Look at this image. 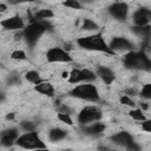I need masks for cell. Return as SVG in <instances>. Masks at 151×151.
<instances>
[{"mask_svg": "<svg viewBox=\"0 0 151 151\" xmlns=\"http://www.w3.org/2000/svg\"><path fill=\"white\" fill-rule=\"evenodd\" d=\"M77 44H78L79 47H81L84 50H87V51L105 53V54H110V55L116 54L110 48L109 42L105 40L101 32H96V33L90 34V35L80 37V38L77 39Z\"/></svg>", "mask_w": 151, "mask_h": 151, "instance_id": "1", "label": "cell"}, {"mask_svg": "<svg viewBox=\"0 0 151 151\" xmlns=\"http://www.w3.org/2000/svg\"><path fill=\"white\" fill-rule=\"evenodd\" d=\"M123 65L131 71H151V58L144 50H133L124 54Z\"/></svg>", "mask_w": 151, "mask_h": 151, "instance_id": "2", "label": "cell"}, {"mask_svg": "<svg viewBox=\"0 0 151 151\" xmlns=\"http://www.w3.org/2000/svg\"><path fill=\"white\" fill-rule=\"evenodd\" d=\"M52 31V24L48 20L42 21H31L28 25L25 26L24 29H21V34L25 38L27 45L32 48L37 45L38 40L47 32Z\"/></svg>", "mask_w": 151, "mask_h": 151, "instance_id": "3", "label": "cell"}, {"mask_svg": "<svg viewBox=\"0 0 151 151\" xmlns=\"http://www.w3.org/2000/svg\"><path fill=\"white\" fill-rule=\"evenodd\" d=\"M70 94L73 98H77V99H80V100H85V101L97 103L99 100L98 88L92 83H80V84H77L70 91Z\"/></svg>", "mask_w": 151, "mask_h": 151, "instance_id": "4", "label": "cell"}, {"mask_svg": "<svg viewBox=\"0 0 151 151\" xmlns=\"http://www.w3.org/2000/svg\"><path fill=\"white\" fill-rule=\"evenodd\" d=\"M15 145H18L21 149L26 150H41L46 149V144L42 142L38 132L35 131H27L22 134H20L15 142Z\"/></svg>", "mask_w": 151, "mask_h": 151, "instance_id": "5", "label": "cell"}, {"mask_svg": "<svg viewBox=\"0 0 151 151\" xmlns=\"http://www.w3.org/2000/svg\"><path fill=\"white\" fill-rule=\"evenodd\" d=\"M101 118H103V111L96 105H87L83 107L77 116V120L81 126L91 124L93 122H98Z\"/></svg>", "mask_w": 151, "mask_h": 151, "instance_id": "6", "label": "cell"}, {"mask_svg": "<svg viewBox=\"0 0 151 151\" xmlns=\"http://www.w3.org/2000/svg\"><path fill=\"white\" fill-rule=\"evenodd\" d=\"M96 79H97L96 72H92L88 68H73L68 72V77H67V81L73 85L80 83H93Z\"/></svg>", "mask_w": 151, "mask_h": 151, "instance_id": "7", "label": "cell"}, {"mask_svg": "<svg viewBox=\"0 0 151 151\" xmlns=\"http://www.w3.org/2000/svg\"><path fill=\"white\" fill-rule=\"evenodd\" d=\"M46 60L47 63H51V64H67V63H71L73 58L66 48L54 46L47 50Z\"/></svg>", "mask_w": 151, "mask_h": 151, "instance_id": "8", "label": "cell"}, {"mask_svg": "<svg viewBox=\"0 0 151 151\" xmlns=\"http://www.w3.org/2000/svg\"><path fill=\"white\" fill-rule=\"evenodd\" d=\"M110 140L112 143H114L116 145L123 146V147H125L126 150H130V151L131 150L134 151V150H139L140 149V146L134 140L133 136L127 131H119V132L112 134L110 137Z\"/></svg>", "mask_w": 151, "mask_h": 151, "instance_id": "9", "label": "cell"}, {"mask_svg": "<svg viewBox=\"0 0 151 151\" xmlns=\"http://www.w3.org/2000/svg\"><path fill=\"white\" fill-rule=\"evenodd\" d=\"M109 46L114 53H127L134 50V44L125 37H113L109 41Z\"/></svg>", "mask_w": 151, "mask_h": 151, "instance_id": "10", "label": "cell"}, {"mask_svg": "<svg viewBox=\"0 0 151 151\" xmlns=\"http://www.w3.org/2000/svg\"><path fill=\"white\" fill-rule=\"evenodd\" d=\"M109 14L118 21H124L129 15V5L125 1H114L107 7Z\"/></svg>", "mask_w": 151, "mask_h": 151, "instance_id": "11", "label": "cell"}, {"mask_svg": "<svg viewBox=\"0 0 151 151\" xmlns=\"http://www.w3.org/2000/svg\"><path fill=\"white\" fill-rule=\"evenodd\" d=\"M0 25L6 31H20V29H24L25 26H26L24 19L19 15L8 17V18L1 20Z\"/></svg>", "mask_w": 151, "mask_h": 151, "instance_id": "12", "label": "cell"}, {"mask_svg": "<svg viewBox=\"0 0 151 151\" xmlns=\"http://www.w3.org/2000/svg\"><path fill=\"white\" fill-rule=\"evenodd\" d=\"M19 130L17 127H9L5 131L1 132V136H0V143L2 146H6V147H9L12 145L15 144L18 137H19Z\"/></svg>", "mask_w": 151, "mask_h": 151, "instance_id": "13", "label": "cell"}, {"mask_svg": "<svg viewBox=\"0 0 151 151\" xmlns=\"http://www.w3.org/2000/svg\"><path fill=\"white\" fill-rule=\"evenodd\" d=\"M132 32L143 41L144 45L151 44V25H143V26H136L133 25V27L131 28Z\"/></svg>", "mask_w": 151, "mask_h": 151, "instance_id": "14", "label": "cell"}, {"mask_svg": "<svg viewBox=\"0 0 151 151\" xmlns=\"http://www.w3.org/2000/svg\"><path fill=\"white\" fill-rule=\"evenodd\" d=\"M96 74L106 85H111L116 79V74L113 70L107 66H98L96 70Z\"/></svg>", "mask_w": 151, "mask_h": 151, "instance_id": "15", "label": "cell"}, {"mask_svg": "<svg viewBox=\"0 0 151 151\" xmlns=\"http://www.w3.org/2000/svg\"><path fill=\"white\" fill-rule=\"evenodd\" d=\"M105 130H106V126L104 123H100V120L84 125V127H83L84 133L87 136H98V134L103 133Z\"/></svg>", "mask_w": 151, "mask_h": 151, "instance_id": "16", "label": "cell"}, {"mask_svg": "<svg viewBox=\"0 0 151 151\" xmlns=\"http://www.w3.org/2000/svg\"><path fill=\"white\" fill-rule=\"evenodd\" d=\"M34 90L38 93L44 94V96H47V97H53L54 96V92H55L54 86L50 81H45V80H42L39 84L34 85Z\"/></svg>", "mask_w": 151, "mask_h": 151, "instance_id": "17", "label": "cell"}, {"mask_svg": "<svg viewBox=\"0 0 151 151\" xmlns=\"http://www.w3.org/2000/svg\"><path fill=\"white\" fill-rule=\"evenodd\" d=\"M53 17H54V13H53L52 9H50V8H41V9H38V11L33 14L31 21H42V20H48V19H52Z\"/></svg>", "mask_w": 151, "mask_h": 151, "instance_id": "18", "label": "cell"}, {"mask_svg": "<svg viewBox=\"0 0 151 151\" xmlns=\"http://www.w3.org/2000/svg\"><path fill=\"white\" fill-rule=\"evenodd\" d=\"M66 136H67V131H65V130L61 129V127L51 129L50 132H48V139H50V142H52V143L60 142V140L65 139Z\"/></svg>", "mask_w": 151, "mask_h": 151, "instance_id": "19", "label": "cell"}, {"mask_svg": "<svg viewBox=\"0 0 151 151\" xmlns=\"http://www.w3.org/2000/svg\"><path fill=\"white\" fill-rule=\"evenodd\" d=\"M132 21L136 26H143V25H147L150 24V20L145 17V14L138 8L137 11H134L133 15H132Z\"/></svg>", "mask_w": 151, "mask_h": 151, "instance_id": "20", "label": "cell"}, {"mask_svg": "<svg viewBox=\"0 0 151 151\" xmlns=\"http://www.w3.org/2000/svg\"><path fill=\"white\" fill-rule=\"evenodd\" d=\"M81 28L84 31H87V32H99V25L94 20L88 19V18L83 19Z\"/></svg>", "mask_w": 151, "mask_h": 151, "instance_id": "21", "label": "cell"}, {"mask_svg": "<svg viewBox=\"0 0 151 151\" xmlns=\"http://www.w3.org/2000/svg\"><path fill=\"white\" fill-rule=\"evenodd\" d=\"M25 79H26L28 83L33 84V85H37V84H39L40 81H42V79H41V77H40V73H39L38 71H34V70L27 71V72L25 73Z\"/></svg>", "mask_w": 151, "mask_h": 151, "instance_id": "22", "label": "cell"}, {"mask_svg": "<svg viewBox=\"0 0 151 151\" xmlns=\"http://www.w3.org/2000/svg\"><path fill=\"white\" fill-rule=\"evenodd\" d=\"M129 116H130L133 120H136V122H144V120L146 119V117H145L143 110H142V109H138V107H132V109L129 111Z\"/></svg>", "mask_w": 151, "mask_h": 151, "instance_id": "23", "label": "cell"}, {"mask_svg": "<svg viewBox=\"0 0 151 151\" xmlns=\"http://www.w3.org/2000/svg\"><path fill=\"white\" fill-rule=\"evenodd\" d=\"M11 58L13 60H18V61H22V60H26L27 59V54L24 50H14L12 53H11Z\"/></svg>", "mask_w": 151, "mask_h": 151, "instance_id": "24", "label": "cell"}, {"mask_svg": "<svg viewBox=\"0 0 151 151\" xmlns=\"http://www.w3.org/2000/svg\"><path fill=\"white\" fill-rule=\"evenodd\" d=\"M57 118L58 120H60L61 123L66 124V125H73V120L71 118V114L70 113H63V112H58L57 113Z\"/></svg>", "mask_w": 151, "mask_h": 151, "instance_id": "25", "label": "cell"}, {"mask_svg": "<svg viewBox=\"0 0 151 151\" xmlns=\"http://www.w3.org/2000/svg\"><path fill=\"white\" fill-rule=\"evenodd\" d=\"M63 6L66 8H71V9H80L81 8V4L79 0H65V1H63Z\"/></svg>", "mask_w": 151, "mask_h": 151, "instance_id": "26", "label": "cell"}, {"mask_svg": "<svg viewBox=\"0 0 151 151\" xmlns=\"http://www.w3.org/2000/svg\"><path fill=\"white\" fill-rule=\"evenodd\" d=\"M140 97L147 100H151V83L145 84L140 90Z\"/></svg>", "mask_w": 151, "mask_h": 151, "instance_id": "27", "label": "cell"}, {"mask_svg": "<svg viewBox=\"0 0 151 151\" xmlns=\"http://www.w3.org/2000/svg\"><path fill=\"white\" fill-rule=\"evenodd\" d=\"M20 127H21L25 132H27V131H35L37 125H35V123H33V122L24 120V122L20 123Z\"/></svg>", "mask_w": 151, "mask_h": 151, "instance_id": "28", "label": "cell"}, {"mask_svg": "<svg viewBox=\"0 0 151 151\" xmlns=\"http://www.w3.org/2000/svg\"><path fill=\"white\" fill-rule=\"evenodd\" d=\"M119 101H120V104H123V105H125V106H130V107H134V106H136V103L131 99V97H130L129 94L122 96L120 99H119Z\"/></svg>", "mask_w": 151, "mask_h": 151, "instance_id": "29", "label": "cell"}, {"mask_svg": "<svg viewBox=\"0 0 151 151\" xmlns=\"http://www.w3.org/2000/svg\"><path fill=\"white\" fill-rule=\"evenodd\" d=\"M142 130L151 133V118H146L144 122H142Z\"/></svg>", "mask_w": 151, "mask_h": 151, "instance_id": "30", "label": "cell"}, {"mask_svg": "<svg viewBox=\"0 0 151 151\" xmlns=\"http://www.w3.org/2000/svg\"><path fill=\"white\" fill-rule=\"evenodd\" d=\"M11 5H20V4H29V2H34L35 0H7Z\"/></svg>", "mask_w": 151, "mask_h": 151, "instance_id": "31", "label": "cell"}, {"mask_svg": "<svg viewBox=\"0 0 151 151\" xmlns=\"http://www.w3.org/2000/svg\"><path fill=\"white\" fill-rule=\"evenodd\" d=\"M57 112H63V113H70V114H71V110H70V107L66 106V105H60V106H58Z\"/></svg>", "mask_w": 151, "mask_h": 151, "instance_id": "32", "label": "cell"}, {"mask_svg": "<svg viewBox=\"0 0 151 151\" xmlns=\"http://www.w3.org/2000/svg\"><path fill=\"white\" fill-rule=\"evenodd\" d=\"M139 9L145 14V17H146V18L150 20V22H151V9H150V8H147V7H140Z\"/></svg>", "mask_w": 151, "mask_h": 151, "instance_id": "33", "label": "cell"}, {"mask_svg": "<svg viewBox=\"0 0 151 151\" xmlns=\"http://www.w3.org/2000/svg\"><path fill=\"white\" fill-rule=\"evenodd\" d=\"M6 9H7V5L4 4V2H1V4H0V11H1V12H5Z\"/></svg>", "mask_w": 151, "mask_h": 151, "instance_id": "34", "label": "cell"}, {"mask_svg": "<svg viewBox=\"0 0 151 151\" xmlns=\"http://www.w3.org/2000/svg\"><path fill=\"white\" fill-rule=\"evenodd\" d=\"M6 118H7V119H13V118H14V113H9V114H7Z\"/></svg>", "mask_w": 151, "mask_h": 151, "instance_id": "35", "label": "cell"}, {"mask_svg": "<svg viewBox=\"0 0 151 151\" xmlns=\"http://www.w3.org/2000/svg\"><path fill=\"white\" fill-rule=\"evenodd\" d=\"M84 1H86V2H90V1H93V0H84Z\"/></svg>", "mask_w": 151, "mask_h": 151, "instance_id": "36", "label": "cell"}]
</instances>
